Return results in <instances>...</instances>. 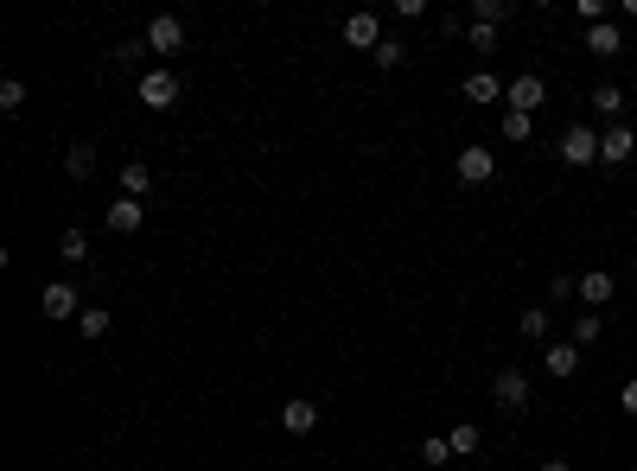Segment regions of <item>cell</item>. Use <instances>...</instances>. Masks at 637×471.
I'll return each mask as SVG.
<instances>
[{"instance_id": "32", "label": "cell", "mask_w": 637, "mask_h": 471, "mask_svg": "<svg viewBox=\"0 0 637 471\" xmlns=\"http://www.w3.org/2000/svg\"><path fill=\"white\" fill-rule=\"evenodd\" d=\"M618 408H625V414H637V376L625 382V389H618Z\"/></svg>"}, {"instance_id": "14", "label": "cell", "mask_w": 637, "mask_h": 471, "mask_svg": "<svg viewBox=\"0 0 637 471\" xmlns=\"http://www.w3.org/2000/svg\"><path fill=\"white\" fill-rule=\"evenodd\" d=\"M510 83H497V71H472L466 77V102H504Z\"/></svg>"}, {"instance_id": "9", "label": "cell", "mask_w": 637, "mask_h": 471, "mask_svg": "<svg viewBox=\"0 0 637 471\" xmlns=\"http://www.w3.org/2000/svg\"><path fill=\"white\" fill-rule=\"evenodd\" d=\"M344 45L376 51V45H383V20H376V13H344Z\"/></svg>"}, {"instance_id": "5", "label": "cell", "mask_w": 637, "mask_h": 471, "mask_svg": "<svg viewBox=\"0 0 637 471\" xmlns=\"http://www.w3.org/2000/svg\"><path fill=\"white\" fill-rule=\"evenodd\" d=\"M637 153V134L625 128V121H612V128H599V166H625Z\"/></svg>"}, {"instance_id": "30", "label": "cell", "mask_w": 637, "mask_h": 471, "mask_svg": "<svg viewBox=\"0 0 637 471\" xmlns=\"http://www.w3.org/2000/svg\"><path fill=\"white\" fill-rule=\"evenodd\" d=\"M466 39L472 51H497V26H466Z\"/></svg>"}, {"instance_id": "17", "label": "cell", "mask_w": 637, "mask_h": 471, "mask_svg": "<svg viewBox=\"0 0 637 471\" xmlns=\"http://www.w3.org/2000/svg\"><path fill=\"white\" fill-rule=\"evenodd\" d=\"M593 109H599V121L612 128V121L625 115V90H618V83H599V90H593Z\"/></svg>"}, {"instance_id": "18", "label": "cell", "mask_w": 637, "mask_h": 471, "mask_svg": "<svg viewBox=\"0 0 637 471\" xmlns=\"http://www.w3.org/2000/svg\"><path fill=\"white\" fill-rule=\"evenodd\" d=\"M147 191H153L147 160H128V166H122V198H147Z\"/></svg>"}, {"instance_id": "33", "label": "cell", "mask_w": 637, "mask_h": 471, "mask_svg": "<svg viewBox=\"0 0 637 471\" xmlns=\"http://www.w3.org/2000/svg\"><path fill=\"white\" fill-rule=\"evenodd\" d=\"M542 471H567V459H542Z\"/></svg>"}, {"instance_id": "8", "label": "cell", "mask_w": 637, "mask_h": 471, "mask_svg": "<svg viewBox=\"0 0 637 471\" xmlns=\"http://www.w3.org/2000/svg\"><path fill=\"white\" fill-rule=\"evenodd\" d=\"M179 102V77L172 71H147L141 77V109H172Z\"/></svg>"}, {"instance_id": "27", "label": "cell", "mask_w": 637, "mask_h": 471, "mask_svg": "<svg viewBox=\"0 0 637 471\" xmlns=\"http://www.w3.org/2000/svg\"><path fill=\"white\" fill-rule=\"evenodd\" d=\"M536 134V115H516V109H504V141H529Z\"/></svg>"}, {"instance_id": "16", "label": "cell", "mask_w": 637, "mask_h": 471, "mask_svg": "<svg viewBox=\"0 0 637 471\" xmlns=\"http://www.w3.org/2000/svg\"><path fill=\"white\" fill-rule=\"evenodd\" d=\"M612 287H618V281H612V274H606V268H593V274H580V300H587V306H606V300H612Z\"/></svg>"}, {"instance_id": "3", "label": "cell", "mask_w": 637, "mask_h": 471, "mask_svg": "<svg viewBox=\"0 0 637 471\" xmlns=\"http://www.w3.org/2000/svg\"><path fill=\"white\" fill-rule=\"evenodd\" d=\"M147 51H153V58H179V51H185V20H179V13H160V20L147 26Z\"/></svg>"}, {"instance_id": "20", "label": "cell", "mask_w": 637, "mask_h": 471, "mask_svg": "<svg viewBox=\"0 0 637 471\" xmlns=\"http://www.w3.org/2000/svg\"><path fill=\"white\" fill-rule=\"evenodd\" d=\"M516 331H523L529 344H542V338H548V306H523V319H516Z\"/></svg>"}, {"instance_id": "26", "label": "cell", "mask_w": 637, "mask_h": 471, "mask_svg": "<svg viewBox=\"0 0 637 471\" xmlns=\"http://www.w3.org/2000/svg\"><path fill=\"white\" fill-rule=\"evenodd\" d=\"M20 109H26V83L7 77V83H0V115H20Z\"/></svg>"}, {"instance_id": "6", "label": "cell", "mask_w": 637, "mask_h": 471, "mask_svg": "<svg viewBox=\"0 0 637 471\" xmlns=\"http://www.w3.org/2000/svg\"><path fill=\"white\" fill-rule=\"evenodd\" d=\"M491 395H497V408H529V376L516 370V363H504V370L491 376Z\"/></svg>"}, {"instance_id": "10", "label": "cell", "mask_w": 637, "mask_h": 471, "mask_svg": "<svg viewBox=\"0 0 637 471\" xmlns=\"http://www.w3.org/2000/svg\"><path fill=\"white\" fill-rule=\"evenodd\" d=\"M141 217H147V204H141V198H115L109 211H102V223H109L115 236H134V230H141Z\"/></svg>"}, {"instance_id": "7", "label": "cell", "mask_w": 637, "mask_h": 471, "mask_svg": "<svg viewBox=\"0 0 637 471\" xmlns=\"http://www.w3.org/2000/svg\"><path fill=\"white\" fill-rule=\"evenodd\" d=\"M39 312H45V319H83V300H77L71 281H51V287L39 293Z\"/></svg>"}, {"instance_id": "31", "label": "cell", "mask_w": 637, "mask_h": 471, "mask_svg": "<svg viewBox=\"0 0 637 471\" xmlns=\"http://www.w3.org/2000/svg\"><path fill=\"white\" fill-rule=\"evenodd\" d=\"M141 51H147V39H122V45H115V58H122V64H134Z\"/></svg>"}, {"instance_id": "34", "label": "cell", "mask_w": 637, "mask_h": 471, "mask_svg": "<svg viewBox=\"0 0 637 471\" xmlns=\"http://www.w3.org/2000/svg\"><path fill=\"white\" fill-rule=\"evenodd\" d=\"M631 281H637V261H631Z\"/></svg>"}, {"instance_id": "22", "label": "cell", "mask_w": 637, "mask_h": 471, "mask_svg": "<svg viewBox=\"0 0 637 471\" xmlns=\"http://www.w3.org/2000/svg\"><path fill=\"white\" fill-rule=\"evenodd\" d=\"M402 58H408V45H402V39H383V45L370 51V64H376V71H402Z\"/></svg>"}, {"instance_id": "25", "label": "cell", "mask_w": 637, "mask_h": 471, "mask_svg": "<svg viewBox=\"0 0 637 471\" xmlns=\"http://www.w3.org/2000/svg\"><path fill=\"white\" fill-rule=\"evenodd\" d=\"M109 312H102V306H83V319H77V331H83V338H109Z\"/></svg>"}, {"instance_id": "2", "label": "cell", "mask_w": 637, "mask_h": 471, "mask_svg": "<svg viewBox=\"0 0 637 471\" xmlns=\"http://www.w3.org/2000/svg\"><path fill=\"white\" fill-rule=\"evenodd\" d=\"M548 102V77L542 71H523V77H510V90H504V109H516V115H536Z\"/></svg>"}, {"instance_id": "11", "label": "cell", "mask_w": 637, "mask_h": 471, "mask_svg": "<svg viewBox=\"0 0 637 471\" xmlns=\"http://www.w3.org/2000/svg\"><path fill=\"white\" fill-rule=\"evenodd\" d=\"M580 363H587V351H580L574 338L548 344V376H555V382H567V376H580Z\"/></svg>"}, {"instance_id": "13", "label": "cell", "mask_w": 637, "mask_h": 471, "mask_svg": "<svg viewBox=\"0 0 637 471\" xmlns=\"http://www.w3.org/2000/svg\"><path fill=\"white\" fill-rule=\"evenodd\" d=\"M587 51H599V58H618V51H625V32H618V20L587 26Z\"/></svg>"}, {"instance_id": "21", "label": "cell", "mask_w": 637, "mask_h": 471, "mask_svg": "<svg viewBox=\"0 0 637 471\" xmlns=\"http://www.w3.org/2000/svg\"><path fill=\"white\" fill-rule=\"evenodd\" d=\"M510 20V0H472V26H504Z\"/></svg>"}, {"instance_id": "19", "label": "cell", "mask_w": 637, "mask_h": 471, "mask_svg": "<svg viewBox=\"0 0 637 471\" xmlns=\"http://www.w3.org/2000/svg\"><path fill=\"white\" fill-rule=\"evenodd\" d=\"M58 261L83 268V261H90V236H83V230H64V236H58Z\"/></svg>"}, {"instance_id": "12", "label": "cell", "mask_w": 637, "mask_h": 471, "mask_svg": "<svg viewBox=\"0 0 637 471\" xmlns=\"http://www.w3.org/2000/svg\"><path fill=\"white\" fill-rule=\"evenodd\" d=\"M319 427V408H313V401H287V408H281V433H294V440H300V433H313Z\"/></svg>"}, {"instance_id": "28", "label": "cell", "mask_w": 637, "mask_h": 471, "mask_svg": "<svg viewBox=\"0 0 637 471\" xmlns=\"http://www.w3.org/2000/svg\"><path fill=\"white\" fill-rule=\"evenodd\" d=\"M574 20L580 26H599V20H612V13H606V0H574Z\"/></svg>"}, {"instance_id": "23", "label": "cell", "mask_w": 637, "mask_h": 471, "mask_svg": "<svg viewBox=\"0 0 637 471\" xmlns=\"http://www.w3.org/2000/svg\"><path fill=\"white\" fill-rule=\"evenodd\" d=\"M599 331H606V312H580V319H574V344L587 351V344H599Z\"/></svg>"}, {"instance_id": "29", "label": "cell", "mask_w": 637, "mask_h": 471, "mask_svg": "<svg viewBox=\"0 0 637 471\" xmlns=\"http://www.w3.org/2000/svg\"><path fill=\"white\" fill-rule=\"evenodd\" d=\"M446 459H453V446H446V440H421V465H446Z\"/></svg>"}, {"instance_id": "15", "label": "cell", "mask_w": 637, "mask_h": 471, "mask_svg": "<svg viewBox=\"0 0 637 471\" xmlns=\"http://www.w3.org/2000/svg\"><path fill=\"white\" fill-rule=\"evenodd\" d=\"M90 172H96V147L90 141H77V147H64V179H90Z\"/></svg>"}, {"instance_id": "1", "label": "cell", "mask_w": 637, "mask_h": 471, "mask_svg": "<svg viewBox=\"0 0 637 471\" xmlns=\"http://www.w3.org/2000/svg\"><path fill=\"white\" fill-rule=\"evenodd\" d=\"M561 166H574V172L599 166V128L593 121H574V128L561 134Z\"/></svg>"}, {"instance_id": "4", "label": "cell", "mask_w": 637, "mask_h": 471, "mask_svg": "<svg viewBox=\"0 0 637 471\" xmlns=\"http://www.w3.org/2000/svg\"><path fill=\"white\" fill-rule=\"evenodd\" d=\"M453 172H459V185H491L497 179V153L491 147H459Z\"/></svg>"}, {"instance_id": "24", "label": "cell", "mask_w": 637, "mask_h": 471, "mask_svg": "<svg viewBox=\"0 0 637 471\" xmlns=\"http://www.w3.org/2000/svg\"><path fill=\"white\" fill-rule=\"evenodd\" d=\"M478 440H485V433H478L472 421H459L453 433H446V446H453V459H466V452H478Z\"/></svg>"}]
</instances>
